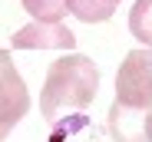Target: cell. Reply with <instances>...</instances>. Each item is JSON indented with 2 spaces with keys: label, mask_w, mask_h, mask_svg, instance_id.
<instances>
[{
  "label": "cell",
  "mask_w": 152,
  "mask_h": 142,
  "mask_svg": "<svg viewBox=\"0 0 152 142\" xmlns=\"http://www.w3.org/2000/svg\"><path fill=\"white\" fill-rule=\"evenodd\" d=\"M96 89H99V66L89 56H80V53L60 56L56 63H50L43 89H40L43 119L56 122L63 112L86 109L96 99Z\"/></svg>",
  "instance_id": "6da1fadb"
},
{
  "label": "cell",
  "mask_w": 152,
  "mask_h": 142,
  "mask_svg": "<svg viewBox=\"0 0 152 142\" xmlns=\"http://www.w3.org/2000/svg\"><path fill=\"white\" fill-rule=\"evenodd\" d=\"M116 103L152 109V53L149 46L129 50L116 73Z\"/></svg>",
  "instance_id": "7a4b0ae2"
},
{
  "label": "cell",
  "mask_w": 152,
  "mask_h": 142,
  "mask_svg": "<svg viewBox=\"0 0 152 142\" xmlns=\"http://www.w3.org/2000/svg\"><path fill=\"white\" fill-rule=\"evenodd\" d=\"M30 109V96L23 86L17 66L10 60V50L0 53V135H10V129L23 119V112Z\"/></svg>",
  "instance_id": "3957f363"
},
{
  "label": "cell",
  "mask_w": 152,
  "mask_h": 142,
  "mask_svg": "<svg viewBox=\"0 0 152 142\" xmlns=\"http://www.w3.org/2000/svg\"><path fill=\"white\" fill-rule=\"evenodd\" d=\"M73 46H76V33L63 20L56 23L33 20L10 36V50H73Z\"/></svg>",
  "instance_id": "277c9868"
},
{
  "label": "cell",
  "mask_w": 152,
  "mask_h": 142,
  "mask_svg": "<svg viewBox=\"0 0 152 142\" xmlns=\"http://www.w3.org/2000/svg\"><path fill=\"white\" fill-rule=\"evenodd\" d=\"M106 129H109L113 142H152V109L122 106L113 99L109 116H106Z\"/></svg>",
  "instance_id": "5b68a950"
},
{
  "label": "cell",
  "mask_w": 152,
  "mask_h": 142,
  "mask_svg": "<svg viewBox=\"0 0 152 142\" xmlns=\"http://www.w3.org/2000/svg\"><path fill=\"white\" fill-rule=\"evenodd\" d=\"M119 0H66V10L83 23H106L116 13Z\"/></svg>",
  "instance_id": "8992f818"
},
{
  "label": "cell",
  "mask_w": 152,
  "mask_h": 142,
  "mask_svg": "<svg viewBox=\"0 0 152 142\" xmlns=\"http://www.w3.org/2000/svg\"><path fill=\"white\" fill-rule=\"evenodd\" d=\"M129 30H132V36H136L142 46L152 43V0H136V4H132Z\"/></svg>",
  "instance_id": "52a82bcc"
},
{
  "label": "cell",
  "mask_w": 152,
  "mask_h": 142,
  "mask_svg": "<svg viewBox=\"0 0 152 142\" xmlns=\"http://www.w3.org/2000/svg\"><path fill=\"white\" fill-rule=\"evenodd\" d=\"M23 10L33 20H50V23H56L63 20V13H69L66 0H23Z\"/></svg>",
  "instance_id": "ba28073f"
},
{
  "label": "cell",
  "mask_w": 152,
  "mask_h": 142,
  "mask_svg": "<svg viewBox=\"0 0 152 142\" xmlns=\"http://www.w3.org/2000/svg\"><path fill=\"white\" fill-rule=\"evenodd\" d=\"M80 129H93L86 116H69V119H63V126H56L53 132H50V142H66L73 132H80Z\"/></svg>",
  "instance_id": "9c48e42d"
}]
</instances>
